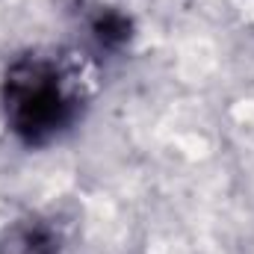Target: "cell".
Returning <instances> with one entry per match:
<instances>
[{
	"label": "cell",
	"mask_w": 254,
	"mask_h": 254,
	"mask_svg": "<svg viewBox=\"0 0 254 254\" xmlns=\"http://www.w3.org/2000/svg\"><path fill=\"white\" fill-rule=\"evenodd\" d=\"M95 95V68L77 51H30L3 71L0 110L27 148H48L80 122Z\"/></svg>",
	"instance_id": "1"
},
{
	"label": "cell",
	"mask_w": 254,
	"mask_h": 254,
	"mask_svg": "<svg viewBox=\"0 0 254 254\" xmlns=\"http://www.w3.org/2000/svg\"><path fill=\"white\" fill-rule=\"evenodd\" d=\"M0 254H65V246L48 222L21 219L0 234Z\"/></svg>",
	"instance_id": "2"
},
{
	"label": "cell",
	"mask_w": 254,
	"mask_h": 254,
	"mask_svg": "<svg viewBox=\"0 0 254 254\" xmlns=\"http://www.w3.org/2000/svg\"><path fill=\"white\" fill-rule=\"evenodd\" d=\"M89 36L104 51H122L133 39V21L130 15L116 6H95V12L86 18Z\"/></svg>",
	"instance_id": "3"
}]
</instances>
